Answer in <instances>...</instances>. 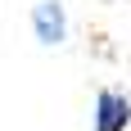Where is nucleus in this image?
Masks as SVG:
<instances>
[{
    "instance_id": "nucleus-1",
    "label": "nucleus",
    "mask_w": 131,
    "mask_h": 131,
    "mask_svg": "<svg viewBox=\"0 0 131 131\" xmlns=\"http://www.w3.org/2000/svg\"><path fill=\"white\" fill-rule=\"evenodd\" d=\"M131 127V100L122 91H100L95 100V131H127Z\"/></svg>"
},
{
    "instance_id": "nucleus-2",
    "label": "nucleus",
    "mask_w": 131,
    "mask_h": 131,
    "mask_svg": "<svg viewBox=\"0 0 131 131\" xmlns=\"http://www.w3.org/2000/svg\"><path fill=\"white\" fill-rule=\"evenodd\" d=\"M32 23H36V36L45 41V45H59V41H63V32H68L59 0H41L36 9H32Z\"/></svg>"
}]
</instances>
